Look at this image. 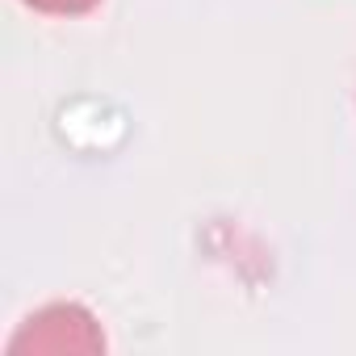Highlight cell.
<instances>
[{
    "instance_id": "obj_1",
    "label": "cell",
    "mask_w": 356,
    "mask_h": 356,
    "mask_svg": "<svg viewBox=\"0 0 356 356\" xmlns=\"http://www.w3.org/2000/svg\"><path fill=\"white\" fill-rule=\"evenodd\" d=\"M9 348L13 352H26V348H34V352H97V348H105V335L84 306L55 302V306H42L38 314H30Z\"/></svg>"
},
{
    "instance_id": "obj_2",
    "label": "cell",
    "mask_w": 356,
    "mask_h": 356,
    "mask_svg": "<svg viewBox=\"0 0 356 356\" xmlns=\"http://www.w3.org/2000/svg\"><path fill=\"white\" fill-rule=\"evenodd\" d=\"M26 5L38 9V13H47V17H80V13L97 9L101 0H26Z\"/></svg>"
}]
</instances>
